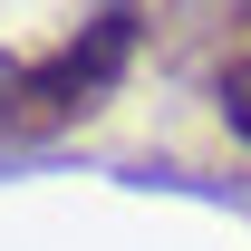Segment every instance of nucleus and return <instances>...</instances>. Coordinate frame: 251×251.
Wrapping results in <instances>:
<instances>
[{
    "mask_svg": "<svg viewBox=\"0 0 251 251\" xmlns=\"http://www.w3.org/2000/svg\"><path fill=\"white\" fill-rule=\"evenodd\" d=\"M213 116H222V126L251 145V20H242V29L213 49Z\"/></svg>",
    "mask_w": 251,
    "mask_h": 251,
    "instance_id": "nucleus-2",
    "label": "nucleus"
},
{
    "mask_svg": "<svg viewBox=\"0 0 251 251\" xmlns=\"http://www.w3.org/2000/svg\"><path fill=\"white\" fill-rule=\"evenodd\" d=\"M242 20H251V0H242Z\"/></svg>",
    "mask_w": 251,
    "mask_h": 251,
    "instance_id": "nucleus-3",
    "label": "nucleus"
},
{
    "mask_svg": "<svg viewBox=\"0 0 251 251\" xmlns=\"http://www.w3.org/2000/svg\"><path fill=\"white\" fill-rule=\"evenodd\" d=\"M145 49V0H87V20L49 49H0V155H29L68 126H87L126 87Z\"/></svg>",
    "mask_w": 251,
    "mask_h": 251,
    "instance_id": "nucleus-1",
    "label": "nucleus"
}]
</instances>
